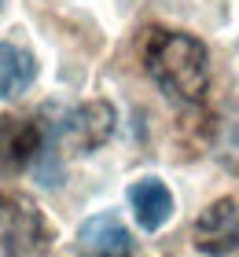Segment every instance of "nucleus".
Returning <instances> with one entry per match:
<instances>
[{"instance_id":"obj_1","label":"nucleus","mask_w":239,"mask_h":257,"mask_svg":"<svg viewBox=\"0 0 239 257\" xmlns=\"http://www.w3.org/2000/svg\"><path fill=\"white\" fill-rule=\"evenodd\" d=\"M143 70L170 99L199 103L210 88L206 44L181 30H151L143 41Z\"/></svg>"},{"instance_id":"obj_2","label":"nucleus","mask_w":239,"mask_h":257,"mask_svg":"<svg viewBox=\"0 0 239 257\" xmlns=\"http://www.w3.org/2000/svg\"><path fill=\"white\" fill-rule=\"evenodd\" d=\"M55 242L41 206L22 191H0V250L4 257H41Z\"/></svg>"},{"instance_id":"obj_3","label":"nucleus","mask_w":239,"mask_h":257,"mask_svg":"<svg viewBox=\"0 0 239 257\" xmlns=\"http://www.w3.org/2000/svg\"><path fill=\"white\" fill-rule=\"evenodd\" d=\"M114 125H118V114L107 99H89V103H77L74 110L59 121V147L66 155H92L100 151L107 140L114 136Z\"/></svg>"},{"instance_id":"obj_4","label":"nucleus","mask_w":239,"mask_h":257,"mask_svg":"<svg viewBox=\"0 0 239 257\" xmlns=\"http://www.w3.org/2000/svg\"><path fill=\"white\" fill-rule=\"evenodd\" d=\"M191 242L206 257H228L239 250V198H217L195 217Z\"/></svg>"},{"instance_id":"obj_5","label":"nucleus","mask_w":239,"mask_h":257,"mask_svg":"<svg viewBox=\"0 0 239 257\" xmlns=\"http://www.w3.org/2000/svg\"><path fill=\"white\" fill-rule=\"evenodd\" d=\"M41 151H44L41 121L22 118V114H0V177H11V173L33 166Z\"/></svg>"},{"instance_id":"obj_6","label":"nucleus","mask_w":239,"mask_h":257,"mask_svg":"<svg viewBox=\"0 0 239 257\" xmlns=\"http://www.w3.org/2000/svg\"><path fill=\"white\" fill-rule=\"evenodd\" d=\"M77 250L85 257H129L133 235L118 213H96L77 228Z\"/></svg>"},{"instance_id":"obj_7","label":"nucleus","mask_w":239,"mask_h":257,"mask_svg":"<svg viewBox=\"0 0 239 257\" xmlns=\"http://www.w3.org/2000/svg\"><path fill=\"white\" fill-rule=\"evenodd\" d=\"M129 206H133V217L143 231H158L170 224L173 217V191L166 188V180L158 177H140L129 184Z\"/></svg>"},{"instance_id":"obj_8","label":"nucleus","mask_w":239,"mask_h":257,"mask_svg":"<svg viewBox=\"0 0 239 257\" xmlns=\"http://www.w3.org/2000/svg\"><path fill=\"white\" fill-rule=\"evenodd\" d=\"M37 77V59L22 44L0 41V99H11L19 92H26Z\"/></svg>"},{"instance_id":"obj_9","label":"nucleus","mask_w":239,"mask_h":257,"mask_svg":"<svg viewBox=\"0 0 239 257\" xmlns=\"http://www.w3.org/2000/svg\"><path fill=\"white\" fill-rule=\"evenodd\" d=\"M0 8H4V0H0Z\"/></svg>"}]
</instances>
